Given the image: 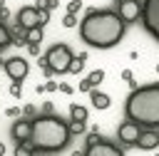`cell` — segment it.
I'll return each instance as SVG.
<instances>
[{
	"instance_id": "cell-1",
	"label": "cell",
	"mask_w": 159,
	"mask_h": 156,
	"mask_svg": "<svg viewBox=\"0 0 159 156\" xmlns=\"http://www.w3.org/2000/svg\"><path fill=\"white\" fill-rule=\"evenodd\" d=\"M80 37L89 47L109 50L124 37V22L114 10H89L80 22Z\"/></svg>"
},
{
	"instance_id": "cell-2",
	"label": "cell",
	"mask_w": 159,
	"mask_h": 156,
	"mask_svg": "<svg viewBox=\"0 0 159 156\" xmlns=\"http://www.w3.org/2000/svg\"><path fill=\"white\" fill-rule=\"evenodd\" d=\"M30 124H32L30 146L35 149V154H55V151H62L70 144V139H72L67 121H62L55 114H40Z\"/></svg>"
},
{
	"instance_id": "cell-3",
	"label": "cell",
	"mask_w": 159,
	"mask_h": 156,
	"mask_svg": "<svg viewBox=\"0 0 159 156\" xmlns=\"http://www.w3.org/2000/svg\"><path fill=\"white\" fill-rule=\"evenodd\" d=\"M124 114H127L129 121H134L139 126L157 129L159 126V82L137 87L127 97Z\"/></svg>"
},
{
	"instance_id": "cell-4",
	"label": "cell",
	"mask_w": 159,
	"mask_h": 156,
	"mask_svg": "<svg viewBox=\"0 0 159 156\" xmlns=\"http://www.w3.org/2000/svg\"><path fill=\"white\" fill-rule=\"evenodd\" d=\"M72 57H75V54H72V50H70L67 45H62V42H60V45H52V47L45 52V57H42V59H45V64H47L55 74H65V72H67V67H70V62H72Z\"/></svg>"
},
{
	"instance_id": "cell-5",
	"label": "cell",
	"mask_w": 159,
	"mask_h": 156,
	"mask_svg": "<svg viewBox=\"0 0 159 156\" xmlns=\"http://www.w3.org/2000/svg\"><path fill=\"white\" fill-rule=\"evenodd\" d=\"M142 25L144 30L159 42V0H144L142 2Z\"/></svg>"
},
{
	"instance_id": "cell-6",
	"label": "cell",
	"mask_w": 159,
	"mask_h": 156,
	"mask_svg": "<svg viewBox=\"0 0 159 156\" xmlns=\"http://www.w3.org/2000/svg\"><path fill=\"white\" fill-rule=\"evenodd\" d=\"M5 74L12 79V82H20L22 84V79L27 77V72H30V64L22 59V57H10V59H5Z\"/></svg>"
},
{
	"instance_id": "cell-7",
	"label": "cell",
	"mask_w": 159,
	"mask_h": 156,
	"mask_svg": "<svg viewBox=\"0 0 159 156\" xmlns=\"http://www.w3.org/2000/svg\"><path fill=\"white\" fill-rule=\"evenodd\" d=\"M17 27L22 30H32V27H42L40 25V10L35 5H25L17 10Z\"/></svg>"
},
{
	"instance_id": "cell-8",
	"label": "cell",
	"mask_w": 159,
	"mask_h": 156,
	"mask_svg": "<svg viewBox=\"0 0 159 156\" xmlns=\"http://www.w3.org/2000/svg\"><path fill=\"white\" fill-rule=\"evenodd\" d=\"M82 156H124V151H122L119 146H114L112 141H107V139H99L97 144L87 146Z\"/></svg>"
},
{
	"instance_id": "cell-9",
	"label": "cell",
	"mask_w": 159,
	"mask_h": 156,
	"mask_svg": "<svg viewBox=\"0 0 159 156\" xmlns=\"http://www.w3.org/2000/svg\"><path fill=\"white\" fill-rule=\"evenodd\" d=\"M139 134H142V126L134 124V121H129V119L122 121L119 129H117V139H119L122 144H127V146H134L137 139H139Z\"/></svg>"
},
{
	"instance_id": "cell-10",
	"label": "cell",
	"mask_w": 159,
	"mask_h": 156,
	"mask_svg": "<svg viewBox=\"0 0 159 156\" xmlns=\"http://www.w3.org/2000/svg\"><path fill=\"white\" fill-rule=\"evenodd\" d=\"M117 15L122 17V22H124V25H127V22H137V20H139V15H142V2H139V0H127V2H119Z\"/></svg>"
},
{
	"instance_id": "cell-11",
	"label": "cell",
	"mask_w": 159,
	"mask_h": 156,
	"mask_svg": "<svg viewBox=\"0 0 159 156\" xmlns=\"http://www.w3.org/2000/svg\"><path fill=\"white\" fill-rule=\"evenodd\" d=\"M30 131H32L30 119H17V121L12 124V129H10V136H12L17 144H25V141H30Z\"/></svg>"
},
{
	"instance_id": "cell-12",
	"label": "cell",
	"mask_w": 159,
	"mask_h": 156,
	"mask_svg": "<svg viewBox=\"0 0 159 156\" xmlns=\"http://www.w3.org/2000/svg\"><path fill=\"white\" fill-rule=\"evenodd\" d=\"M134 146H139L142 151H154V149H159V131H157V129H147V131H142Z\"/></svg>"
},
{
	"instance_id": "cell-13",
	"label": "cell",
	"mask_w": 159,
	"mask_h": 156,
	"mask_svg": "<svg viewBox=\"0 0 159 156\" xmlns=\"http://www.w3.org/2000/svg\"><path fill=\"white\" fill-rule=\"evenodd\" d=\"M89 99H92V106H94V109H107V106L112 104L109 94H104V92H99V89H92V92H89Z\"/></svg>"
},
{
	"instance_id": "cell-14",
	"label": "cell",
	"mask_w": 159,
	"mask_h": 156,
	"mask_svg": "<svg viewBox=\"0 0 159 156\" xmlns=\"http://www.w3.org/2000/svg\"><path fill=\"white\" fill-rule=\"evenodd\" d=\"M70 119L72 121H84L87 124V109L82 104H70Z\"/></svg>"
},
{
	"instance_id": "cell-15",
	"label": "cell",
	"mask_w": 159,
	"mask_h": 156,
	"mask_svg": "<svg viewBox=\"0 0 159 156\" xmlns=\"http://www.w3.org/2000/svg\"><path fill=\"white\" fill-rule=\"evenodd\" d=\"M42 42V27L25 30V45H40Z\"/></svg>"
},
{
	"instance_id": "cell-16",
	"label": "cell",
	"mask_w": 159,
	"mask_h": 156,
	"mask_svg": "<svg viewBox=\"0 0 159 156\" xmlns=\"http://www.w3.org/2000/svg\"><path fill=\"white\" fill-rule=\"evenodd\" d=\"M84 62H87V54H75L72 62H70V67H67V72L70 74H80L82 67H84Z\"/></svg>"
},
{
	"instance_id": "cell-17",
	"label": "cell",
	"mask_w": 159,
	"mask_h": 156,
	"mask_svg": "<svg viewBox=\"0 0 159 156\" xmlns=\"http://www.w3.org/2000/svg\"><path fill=\"white\" fill-rule=\"evenodd\" d=\"M84 79L89 82V87H92V89H97V87L102 84V79H104V69H94V72H89Z\"/></svg>"
},
{
	"instance_id": "cell-18",
	"label": "cell",
	"mask_w": 159,
	"mask_h": 156,
	"mask_svg": "<svg viewBox=\"0 0 159 156\" xmlns=\"http://www.w3.org/2000/svg\"><path fill=\"white\" fill-rule=\"evenodd\" d=\"M7 45H12V32L0 22V50H5Z\"/></svg>"
},
{
	"instance_id": "cell-19",
	"label": "cell",
	"mask_w": 159,
	"mask_h": 156,
	"mask_svg": "<svg viewBox=\"0 0 159 156\" xmlns=\"http://www.w3.org/2000/svg\"><path fill=\"white\" fill-rule=\"evenodd\" d=\"M15 156H35V149L30 146V141L17 144V146H15Z\"/></svg>"
},
{
	"instance_id": "cell-20",
	"label": "cell",
	"mask_w": 159,
	"mask_h": 156,
	"mask_svg": "<svg viewBox=\"0 0 159 156\" xmlns=\"http://www.w3.org/2000/svg\"><path fill=\"white\" fill-rule=\"evenodd\" d=\"M57 5H60V0H37V2H35V7H37V10H45V12L55 10Z\"/></svg>"
},
{
	"instance_id": "cell-21",
	"label": "cell",
	"mask_w": 159,
	"mask_h": 156,
	"mask_svg": "<svg viewBox=\"0 0 159 156\" xmlns=\"http://www.w3.org/2000/svg\"><path fill=\"white\" fill-rule=\"evenodd\" d=\"M67 126H70V134H84V129H87L84 121H70Z\"/></svg>"
},
{
	"instance_id": "cell-22",
	"label": "cell",
	"mask_w": 159,
	"mask_h": 156,
	"mask_svg": "<svg viewBox=\"0 0 159 156\" xmlns=\"http://www.w3.org/2000/svg\"><path fill=\"white\" fill-rule=\"evenodd\" d=\"M80 7H82V0H70V5H67V15H77Z\"/></svg>"
},
{
	"instance_id": "cell-23",
	"label": "cell",
	"mask_w": 159,
	"mask_h": 156,
	"mask_svg": "<svg viewBox=\"0 0 159 156\" xmlns=\"http://www.w3.org/2000/svg\"><path fill=\"white\" fill-rule=\"evenodd\" d=\"M62 27H67V30L70 27H77V15H65L62 17Z\"/></svg>"
},
{
	"instance_id": "cell-24",
	"label": "cell",
	"mask_w": 159,
	"mask_h": 156,
	"mask_svg": "<svg viewBox=\"0 0 159 156\" xmlns=\"http://www.w3.org/2000/svg\"><path fill=\"white\" fill-rule=\"evenodd\" d=\"M10 97H15V99L22 97V84H20V82H12V84H10Z\"/></svg>"
},
{
	"instance_id": "cell-25",
	"label": "cell",
	"mask_w": 159,
	"mask_h": 156,
	"mask_svg": "<svg viewBox=\"0 0 159 156\" xmlns=\"http://www.w3.org/2000/svg\"><path fill=\"white\" fill-rule=\"evenodd\" d=\"M55 89H57L55 82H47V84H40V87H37V92H55Z\"/></svg>"
},
{
	"instance_id": "cell-26",
	"label": "cell",
	"mask_w": 159,
	"mask_h": 156,
	"mask_svg": "<svg viewBox=\"0 0 159 156\" xmlns=\"http://www.w3.org/2000/svg\"><path fill=\"white\" fill-rule=\"evenodd\" d=\"M99 139H102V136H99V134H97V131H92V134H89V136H87V146H92V144H97V141H99Z\"/></svg>"
},
{
	"instance_id": "cell-27",
	"label": "cell",
	"mask_w": 159,
	"mask_h": 156,
	"mask_svg": "<svg viewBox=\"0 0 159 156\" xmlns=\"http://www.w3.org/2000/svg\"><path fill=\"white\" fill-rule=\"evenodd\" d=\"M80 92H92V87H89V82H87V79H82V82H80Z\"/></svg>"
},
{
	"instance_id": "cell-28",
	"label": "cell",
	"mask_w": 159,
	"mask_h": 156,
	"mask_svg": "<svg viewBox=\"0 0 159 156\" xmlns=\"http://www.w3.org/2000/svg\"><path fill=\"white\" fill-rule=\"evenodd\" d=\"M57 89H60L62 94H70V92H72V87H70V84H65V82H62V84H57Z\"/></svg>"
},
{
	"instance_id": "cell-29",
	"label": "cell",
	"mask_w": 159,
	"mask_h": 156,
	"mask_svg": "<svg viewBox=\"0 0 159 156\" xmlns=\"http://www.w3.org/2000/svg\"><path fill=\"white\" fill-rule=\"evenodd\" d=\"M5 114H7V116H20V114H22V111H20V109H17V106H10V109H7V111H5Z\"/></svg>"
},
{
	"instance_id": "cell-30",
	"label": "cell",
	"mask_w": 159,
	"mask_h": 156,
	"mask_svg": "<svg viewBox=\"0 0 159 156\" xmlns=\"http://www.w3.org/2000/svg\"><path fill=\"white\" fill-rule=\"evenodd\" d=\"M50 20V12H45V10H40V25H45Z\"/></svg>"
},
{
	"instance_id": "cell-31",
	"label": "cell",
	"mask_w": 159,
	"mask_h": 156,
	"mask_svg": "<svg viewBox=\"0 0 159 156\" xmlns=\"http://www.w3.org/2000/svg\"><path fill=\"white\" fill-rule=\"evenodd\" d=\"M27 52L30 54H40V45H27Z\"/></svg>"
},
{
	"instance_id": "cell-32",
	"label": "cell",
	"mask_w": 159,
	"mask_h": 156,
	"mask_svg": "<svg viewBox=\"0 0 159 156\" xmlns=\"http://www.w3.org/2000/svg\"><path fill=\"white\" fill-rule=\"evenodd\" d=\"M122 79H124V82H129V84H134V82H132V72H129V69H124V72H122Z\"/></svg>"
},
{
	"instance_id": "cell-33",
	"label": "cell",
	"mask_w": 159,
	"mask_h": 156,
	"mask_svg": "<svg viewBox=\"0 0 159 156\" xmlns=\"http://www.w3.org/2000/svg\"><path fill=\"white\" fill-rule=\"evenodd\" d=\"M0 156H5V144L0 141Z\"/></svg>"
},
{
	"instance_id": "cell-34",
	"label": "cell",
	"mask_w": 159,
	"mask_h": 156,
	"mask_svg": "<svg viewBox=\"0 0 159 156\" xmlns=\"http://www.w3.org/2000/svg\"><path fill=\"white\" fill-rule=\"evenodd\" d=\"M72 156H82V151H75V154H72Z\"/></svg>"
},
{
	"instance_id": "cell-35",
	"label": "cell",
	"mask_w": 159,
	"mask_h": 156,
	"mask_svg": "<svg viewBox=\"0 0 159 156\" xmlns=\"http://www.w3.org/2000/svg\"><path fill=\"white\" fill-rule=\"evenodd\" d=\"M117 2H127V0H117Z\"/></svg>"
},
{
	"instance_id": "cell-36",
	"label": "cell",
	"mask_w": 159,
	"mask_h": 156,
	"mask_svg": "<svg viewBox=\"0 0 159 156\" xmlns=\"http://www.w3.org/2000/svg\"><path fill=\"white\" fill-rule=\"evenodd\" d=\"M157 156H159V154H157Z\"/></svg>"
}]
</instances>
